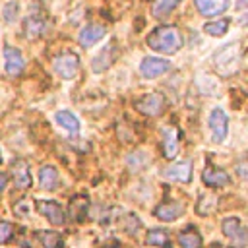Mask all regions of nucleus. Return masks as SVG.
Returning <instances> with one entry per match:
<instances>
[{"instance_id": "nucleus-3", "label": "nucleus", "mask_w": 248, "mask_h": 248, "mask_svg": "<svg viewBox=\"0 0 248 248\" xmlns=\"http://www.w3.org/2000/svg\"><path fill=\"white\" fill-rule=\"evenodd\" d=\"M37 211L41 215H45L56 227H60V225L66 223V213H64L62 205L56 203V202H52V200H39L37 202Z\"/></svg>"}, {"instance_id": "nucleus-4", "label": "nucleus", "mask_w": 248, "mask_h": 248, "mask_svg": "<svg viewBox=\"0 0 248 248\" xmlns=\"http://www.w3.org/2000/svg\"><path fill=\"white\" fill-rule=\"evenodd\" d=\"M169 70H170V62H167L163 58H155V56H147L140 64V74L143 78H157Z\"/></svg>"}, {"instance_id": "nucleus-20", "label": "nucleus", "mask_w": 248, "mask_h": 248, "mask_svg": "<svg viewBox=\"0 0 248 248\" xmlns=\"http://www.w3.org/2000/svg\"><path fill=\"white\" fill-rule=\"evenodd\" d=\"M37 238L45 248H62L64 246L62 236L54 231H37Z\"/></svg>"}, {"instance_id": "nucleus-21", "label": "nucleus", "mask_w": 248, "mask_h": 248, "mask_svg": "<svg viewBox=\"0 0 248 248\" xmlns=\"http://www.w3.org/2000/svg\"><path fill=\"white\" fill-rule=\"evenodd\" d=\"M54 118H56V122H58L62 128H66V130L72 132V134H76V132L79 130V120H78L70 110H58Z\"/></svg>"}, {"instance_id": "nucleus-12", "label": "nucleus", "mask_w": 248, "mask_h": 248, "mask_svg": "<svg viewBox=\"0 0 248 248\" xmlns=\"http://www.w3.org/2000/svg\"><path fill=\"white\" fill-rule=\"evenodd\" d=\"M202 180L205 182V186H225L229 184V174L225 170L213 169V167H205L202 172Z\"/></svg>"}, {"instance_id": "nucleus-22", "label": "nucleus", "mask_w": 248, "mask_h": 248, "mask_svg": "<svg viewBox=\"0 0 248 248\" xmlns=\"http://www.w3.org/2000/svg\"><path fill=\"white\" fill-rule=\"evenodd\" d=\"M178 244H180V248H200L202 236L194 229H188V231L178 232Z\"/></svg>"}, {"instance_id": "nucleus-11", "label": "nucleus", "mask_w": 248, "mask_h": 248, "mask_svg": "<svg viewBox=\"0 0 248 248\" xmlns=\"http://www.w3.org/2000/svg\"><path fill=\"white\" fill-rule=\"evenodd\" d=\"M105 35H107V27H105V25L91 23V25H87V27L79 33V43H81L83 46H91V45L99 43Z\"/></svg>"}, {"instance_id": "nucleus-10", "label": "nucleus", "mask_w": 248, "mask_h": 248, "mask_svg": "<svg viewBox=\"0 0 248 248\" xmlns=\"http://www.w3.org/2000/svg\"><path fill=\"white\" fill-rule=\"evenodd\" d=\"M194 4H196L198 12H200L202 16L211 17V16L223 14V12L229 8L231 0H194Z\"/></svg>"}, {"instance_id": "nucleus-23", "label": "nucleus", "mask_w": 248, "mask_h": 248, "mask_svg": "<svg viewBox=\"0 0 248 248\" xmlns=\"http://www.w3.org/2000/svg\"><path fill=\"white\" fill-rule=\"evenodd\" d=\"M178 4H180V0H155V4H153V14H155V17H165V16L170 14Z\"/></svg>"}, {"instance_id": "nucleus-28", "label": "nucleus", "mask_w": 248, "mask_h": 248, "mask_svg": "<svg viewBox=\"0 0 248 248\" xmlns=\"http://www.w3.org/2000/svg\"><path fill=\"white\" fill-rule=\"evenodd\" d=\"M105 248H112V246H105Z\"/></svg>"}, {"instance_id": "nucleus-8", "label": "nucleus", "mask_w": 248, "mask_h": 248, "mask_svg": "<svg viewBox=\"0 0 248 248\" xmlns=\"http://www.w3.org/2000/svg\"><path fill=\"white\" fill-rule=\"evenodd\" d=\"M163 176L167 180H178V182H190L192 180V163L190 161H182V163H174L169 169L163 170Z\"/></svg>"}, {"instance_id": "nucleus-15", "label": "nucleus", "mask_w": 248, "mask_h": 248, "mask_svg": "<svg viewBox=\"0 0 248 248\" xmlns=\"http://www.w3.org/2000/svg\"><path fill=\"white\" fill-rule=\"evenodd\" d=\"M145 242L151 246H159V248H172V240L165 229H151L145 236Z\"/></svg>"}, {"instance_id": "nucleus-24", "label": "nucleus", "mask_w": 248, "mask_h": 248, "mask_svg": "<svg viewBox=\"0 0 248 248\" xmlns=\"http://www.w3.org/2000/svg\"><path fill=\"white\" fill-rule=\"evenodd\" d=\"M227 27H229V19H217V21H209V23H205V25H203V31H205L207 35L221 37V35H225Z\"/></svg>"}, {"instance_id": "nucleus-7", "label": "nucleus", "mask_w": 248, "mask_h": 248, "mask_svg": "<svg viewBox=\"0 0 248 248\" xmlns=\"http://www.w3.org/2000/svg\"><path fill=\"white\" fill-rule=\"evenodd\" d=\"M12 178H14V184L21 190L29 188L31 186V172H29V165L25 159H17L12 163Z\"/></svg>"}, {"instance_id": "nucleus-17", "label": "nucleus", "mask_w": 248, "mask_h": 248, "mask_svg": "<svg viewBox=\"0 0 248 248\" xmlns=\"http://www.w3.org/2000/svg\"><path fill=\"white\" fill-rule=\"evenodd\" d=\"M43 33H45V19L39 17V16H29L25 19V35H27V39L35 41Z\"/></svg>"}, {"instance_id": "nucleus-2", "label": "nucleus", "mask_w": 248, "mask_h": 248, "mask_svg": "<svg viewBox=\"0 0 248 248\" xmlns=\"http://www.w3.org/2000/svg\"><path fill=\"white\" fill-rule=\"evenodd\" d=\"M54 70L64 79H74L79 70V56L76 52H62L54 58Z\"/></svg>"}, {"instance_id": "nucleus-19", "label": "nucleus", "mask_w": 248, "mask_h": 248, "mask_svg": "<svg viewBox=\"0 0 248 248\" xmlns=\"http://www.w3.org/2000/svg\"><path fill=\"white\" fill-rule=\"evenodd\" d=\"M163 151H165V157H174L176 151H178V141H176V132L172 128H167L163 130Z\"/></svg>"}, {"instance_id": "nucleus-25", "label": "nucleus", "mask_w": 248, "mask_h": 248, "mask_svg": "<svg viewBox=\"0 0 248 248\" xmlns=\"http://www.w3.org/2000/svg\"><path fill=\"white\" fill-rule=\"evenodd\" d=\"M12 236H14V225L8 221H2L0 223V244H6L8 240H12Z\"/></svg>"}, {"instance_id": "nucleus-9", "label": "nucleus", "mask_w": 248, "mask_h": 248, "mask_svg": "<svg viewBox=\"0 0 248 248\" xmlns=\"http://www.w3.org/2000/svg\"><path fill=\"white\" fill-rule=\"evenodd\" d=\"M4 60H6V72L10 76H19L23 72V56L17 48L14 46H4Z\"/></svg>"}, {"instance_id": "nucleus-5", "label": "nucleus", "mask_w": 248, "mask_h": 248, "mask_svg": "<svg viewBox=\"0 0 248 248\" xmlns=\"http://www.w3.org/2000/svg\"><path fill=\"white\" fill-rule=\"evenodd\" d=\"M163 105H165V101H163L161 93H147L145 97H141L138 101L136 107L140 112H143L147 116H159L163 112Z\"/></svg>"}, {"instance_id": "nucleus-14", "label": "nucleus", "mask_w": 248, "mask_h": 248, "mask_svg": "<svg viewBox=\"0 0 248 248\" xmlns=\"http://www.w3.org/2000/svg\"><path fill=\"white\" fill-rule=\"evenodd\" d=\"M87 207H89V200H87L85 196H76V198H72L70 209H68L70 219H74V221H83V219H85V213H87Z\"/></svg>"}, {"instance_id": "nucleus-26", "label": "nucleus", "mask_w": 248, "mask_h": 248, "mask_svg": "<svg viewBox=\"0 0 248 248\" xmlns=\"http://www.w3.org/2000/svg\"><path fill=\"white\" fill-rule=\"evenodd\" d=\"M6 184H8V176H6L4 172H0V192L4 190V186H6Z\"/></svg>"}, {"instance_id": "nucleus-16", "label": "nucleus", "mask_w": 248, "mask_h": 248, "mask_svg": "<svg viewBox=\"0 0 248 248\" xmlns=\"http://www.w3.org/2000/svg\"><path fill=\"white\" fill-rule=\"evenodd\" d=\"M182 213V205L180 203H161L155 207V217H159L161 221H174L178 215Z\"/></svg>"}, {"instance_id": "nucleus-27", "label": "nucleus", "mask_w": 248, "mask_h": 248, "mask_svg": "<svg viewBox=\"0 0 248 248\" xmlns=\"http://www.w3.org/2000/svg\"><path fill=\"white\" fill-rule=\"evenodd\" d=\"M246 2H248V0H238V4H240V6H246Z\"/></svg>"}, {"instance_id": "nucleus-6", "label": "nucleus", "mask_w": 248, "mask_h": 248, "mask_svg": "<svg viewBox=\"0 0 248 248\" xmlns=\"http://www.w3.org/2000/svg\"><path fill=\"white\" fill-rule=\"evenodd\" d=\"M229 120H227V114L221 110V108H213L211 114H209V128L213 132V138L215 141H223L225 136H227V130H229Z\"/></svg>"}, {"instance_id": "nucleus-13", "label": "nucleus", "mask_w": 248, "mask_h": 248, "mask_svg": "<svg viewBox=\"0 0 248 248\" xmlns=\"http://www.w3.org/2000/svg\"><path fill=\"white\" fill-rule=\"evenodd\" d=\"M223 232L225 236L236 240V242H246V234H244V229L240 225V221L236 217H227L223 221Z\"/></svg>"}, {"instance_id": "nucleus-29", "label": "nucleus", "mask_w": 248, "mask_h": 248, "mask_svg": "<svg viewBox=\"0 0 248 248\" xmlns=\"http://www.w3.org/2000/svg\"><path fill=\"white\" fill-rule=\"evenodd\" d=\"M0 163H2V157H0Z\"/></svg>"}, {"instance_id": "nucleus-18", "label": "nucleus", "mask_w": 248, "mask_h": 248, "mask_svg": "<svg viewBox=\"0 0 248 248\" xmlns=\"http://www.w3.org/2000/svg\"><path fill=\"white\" fill-rule=\"evenodd\" d=\"M39 182H41V186L45 190H54L56 184H58V170L54 167H50V165L41 167V170H39Z\"/></svg>"}, {"instance_id": "nucleus-1", "label": "nucleus", "mask_w": 248, "mask_h": 248, "mask_svg": "<svg viewBox=\"0 0 248 248\" xmlns=\"http://www.w3.org/2000/svg\"><path fill=\"white\" fill-rule=\"evenodd\" d=\"M147 45L149 48H153L155 52H163V54H174L180 50L182 46V35L176 27L170 25H161L157 29H153L147 37Z\"/></svg>"}]
</instances>
